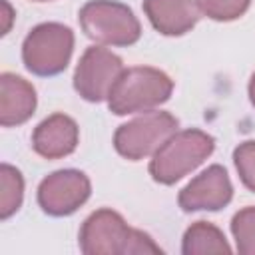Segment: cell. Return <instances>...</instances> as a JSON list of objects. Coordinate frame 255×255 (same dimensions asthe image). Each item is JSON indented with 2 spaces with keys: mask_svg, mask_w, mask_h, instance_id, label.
Instances as JSON below:
<instances>
[{
  "mask_svg": "<svg viewBox=\"0 0 255 255\" xmlns=\"http://www.w3.org/2000/svg\"><path fill=\"white\" fill-rule=\"evenodd\" d=\"M231 233L241 255H255V205H247L231 217Z\"/></svg>",
  "mask_w": 255,
  "mask_h": 255,
  "instance_id": "obj_15",
  "label": "cell"
},
{
  "mask_svg": "<svg viewBox=\"0 0 255 255\" xmlns=\"http://www.w3.org/2000/svg\"><path fill=\"white\" fill-rule=\"evenodd\" d=\"M231 245L227 243L223 231L211 221H195L191 223L181 239L183 255H207V253H231Z\"/></svg>",
  "mask_w": 255,
  "mask_h": 255,
  "instance_id": "obj_13",
  "label": "cell"
},
{
  "mask_svg": "<svg viewBox=\"0 0 255 255\" xmlns=\"http://www.w3.org/2000/svg\"><path fill=\"white\" fill-rule=\"evenodd\" d=\"M177 128L179 120L169 112H141L116 129L114 147L122 157L129 161H139L153 155L159 145L177 131Z\"/></svg>",
  "mask_w": 255,
  "mask_h": 255,
  "instance_id": "obj_6",
  "label": "cell"
},
{
  "mask_svg": "<svg viewBox=\"0 0 255 255\" xmlns=\"http://www.w3.org/2000/svg\"><path fill=\"white\" fill-rule=\"evenodd\" d=\"M24 201V177L10 163L0 165V219H10Z\"/></svg>",
  "mask_w": 255,
  "mask_h": 255,
  "instance_id": "obj_14",
  "label": "cell"
},
{
  "mask_svg": "<svg viewBox=\"0 0 255 255\" xmlns=\"http://www.w3.org/2000/svg\"><path fill=\"white\" fill-rule=\"evenodd\" d=\"M233 163L241 183L255 193V139H247L233 149Z\"/></svg>",
  "mask_w": 255,
  "mask_h": 255,
  "instance_id": "obj_17",
  "label": "cell"
},
{
  "mask_svg": "<svg viewBox=\"0 0 255 255\" xmlns=\"http://www.w3.org/2000/svg\"><path fill=\"white\" fill-rule=\"evenodd\" d=\"M2 6H4V20H6L4 28H2V34H8V30H10V22H12V8H10V4H8L6 0H2Z\"/></svg>",
  "mask_w": 255,
  "mask_h": 255,
  "instance_id": "obj_18",
  "label": "cell"
},
{
  "mask_svg": "<svg viewBox=\"0 0 255 255\" xmlns=\"http://www.w3.org/2000/svg\"><path fill=\"white\" fill-rule=\"evenodd\" d=\"M32 2H50V0H32Z\"/></svg>",
  "mask_w": 255,
  "mask_h": 255,
  "instance_id": "obj_20",
  "label": "cell"
},
{
  "mask_svg": "<svg viewBox=\"0 0 255 255\" xmlns=\"http://www.w3.org/2000/svg\"><path fill=\"white\" fill-rule=\"evenodd\" d=\"M78 141L80 128L76 120L60 112L44 118L32 131V149L44 159H62L74 153Z\"/></svg>",
  "mask_w": 255,
  "mask_h": 255,
  "instance_id": "obj_10",
  "label": "cell"
},
{
  "mask_svg": "<svg viewBox=\"0 0 255 255\" xmlns=\"http://www.w3.org/2000/svg\"><path fill=\"white\" fill-rule=\"evenodd\" d=\"M78 245L84 255H147L163 253V249L141 229H133L126 219L102 207L90 213L78 233Z\"/></svg>",
  "mask_w": 255,
  "mask_h": 255,
  "instance_id": "obj_1",
  "label": "cell"
},
{
  "mask_svg": "<svg viewBox=\"0 0 255 255\" xmlns=\"http://www.w3.org/2000/svg\"><path fill=\"white\" fill-rule=\"evenodd\" d=\"M233 199V185L227 169L219 163L209 165L195 175L177 195V203L185 213L193 211H219Z\"/></svg>",
  "mask_w": 255,
  "mask_h": 255,
  "instance_id": "obj_9",
  "label": "cell"
},
{
  "mask_svg": "<svg viewBox=\"0 0 255 255\" xmlns=\"http://www.w3.org/2000/svg\"><path fill=\"white\" fill-rule=\"evenodd\" d=\"M38 106L34 86L12 72L0 76V124L4 128L26 124Z\"/></svg>",
  "mask_w": 255,
  "mask_h": 255,
  "instance_id": "obj_12",
  "label": "cell"
},
{
  "mask_svg": "<svg viewBox=\"0 0 255 255\" xmlns=\"http://www.w3.org/2000/svg\"><path fill=\"white\" fill-rule=\"evenodd\" d=\"M84 34L100 46H131L141 38L133 10L116 0H90L78 12Z\"/></svg>",
  "mask_w": 255,
  "mask_h": 255,
  "instance_id": "obj_4",
  "label": "cell"
},
{
  "mask_svg": "<svg viewBox=\"0 0 255 255\" xmlns=\"http://www.w3.org/2000/svg\"><path fill=\"white\" fill-rule=\"evenodd\" d=\"M215 149V137L203 129H177L151 155L149 175L161 185H173L197 169Z\"/></svg>",
  "mask_w": 255,
  "mask_h": 255,
  "instance_id": "obj_3",
  "label": "cell"
},
{
  "mask_svg": "<svg viewBox=\"0 0 255 255\" xmlns=\"http://www.w3.org/2000/svg\"><path fill=\"white\" fill-rule=\"evenodd\" d=\"M247 94H249V102H251V104H253V108H255V72H253V74H251V78H249Z\"/></svg>",
  "mask_w": 255,
  "mask_h": 255,
  "instance_id": "obj_19",
  "label": "cell"
},
{
  "mask_svg": "<svg viewBox=\"0 0 255 255\" xmlns=\"http://www.w3.org/2000/svg\"><path fill=\"white\" fill-rule=\"evenodd\" d=\"M143 12L163 36H183L201 18L197 0H143Z\"/></svg>",
  "mask_w": 255,
  "mask_h": 255,
  "instance_id": "obj_11",
  "label": "cell"
},
{
  "mask_svg": "<svg viewBox=\"0 0 255 255\" xmlns=\"http://www.w3.org/2000/svg\"><path fill=\"white\" fill-rule=\"evenodd\" d=\"M173 80L159 68H124L108 96V108L116 116L151 112L171 98Z\"/></svg>",
  "mask_w": 255,
  "mask_h": 255,
  "instance_id": "obj_2",
  "label": "cell"
},
{
  "mask_svg": "<svg viewBox=\"0 0 255 255\" xmlns=\"http://www.w3.org/2000/svg\"><path fill=\"white\" fill-rule=\"evenodd\" d=\"M197 6L201 14L215 22H231L249 10L251 0H197Z\"/></svg>",
  "mask_w": 255,
  "mask_h": 255,
  "instance_id": "obj_16",
  "label": "cell"
},
{
  "mask_svg": "<svg viewBox=\"0 0 255 255\" xmlns=\"http://www.w3.org/2000/svg\"><path fill=\"white\" fill-rule=\"evenodd\" d=\"M74 52V32L60 22L34 26L22 42V62L34 76L50 78L62 74Z\"/></svg>",
  "mask_w": 255,
  "mask_h": 255,
  "instance_id": "obj_5",
  "label": "cell"
},
{
  "mask_svg": "<svg viewBox=\"0 0 255 255\" xmlns=\"http://www.w3.org/2000/svg\"><path fill=\"white\" fill-rule=\"evenodd\" d=\"M122 72L124 62L118 54L100 44L90 46L74 70V90L86 102H104L108 100L110 90Z\"/></svg>",
  "mask_w": 255,
  "mask_h": 255,
  "instance_id": "obj_7",
  "label": "cell"
},
{
  "mask_svg": "<svg viewBox=\"0 0 255 255\" xmlns=\"http://www.w3.org/2000/svg\"><path fill=\"white\" fill-rule=\"evenodd\" d=\"M92 193L90 177L80 169H58L46 175L38 185V205L52 217L76 213Z\"/></svg>",
  "mask_w": 255,
  "mask_h": 255,
  "instance_id": "obj_8",
  "label": "cell"
}]
</instances>
